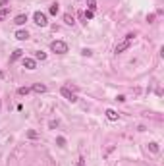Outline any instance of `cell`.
I'll use <instances>...</instances> for the list:
<instances>
[{
  "label": "cell",
  "mask_w": 164,
  "mask_h": 166,
  "mask_svg": "<svg viewBox=\"0 0 164 166\" xmlns=\"http://www.w3.org/2000/svg\"><path fill=\"white\" fill-rule=\"evenodd\" d=\"M133 37H135V35H131V33H129V35H127V37L124 39L122 43H118V45H116V48H114V52H116V54H120V52L127 50V48H129V46H131V41H133Z\"/></svg>",
  "instance_id": "obj_1"
},
{
  "label": "cell",
  "mask_w": 164,
  "mask_h": 166,
  "mask_svg": "<svg viewBox=\"0 0 164 166\" xmlns=\"http://www.w3.org/2000/svg\"><path fill=\"white\" fill-rule=\"evenodd\" d=\"M50 50L56 52V54H66L68 52V45L64 41H52L50 43Z\"/></svg>",
  "instance_id": "obj_2"
},
{
  "label": "cell",
  "mask_w": 164,
  "mask_h": 166,
  "mask_svg": "<svg viewBox=\"0 0 164 166\" xmlns=\"http://www.w3.org/2000/svg\"><path fill=\"white\" fill-rule=\"evenodd\" d=\"M33 19H35V23L41 25V27H47V25H48L47 14H42V12H35V14H33Z\"/></svg>",
  "instance_id": "obj_3"
},
{
  "label": "cell",
  "mask_w": 164,
  "mask_h": 166,
  "mask_svg": "<svg viewBox=\"0 0 164 166\" xmlns=\"http://www.w3.org/2000/svg\"><path fill=\"white\" fill-rule=\"evenodd\" d=\"M60 93H62V97H64L66 101H70V102H75V101H77L75 93H74V91H70L68 87H62V89H60Z\"/></svg>",
  "instance_id": "obj_4"
},
{
  "label": "cell",
  "mask_w": 164,
  "mask_h": 166,
  "mask_svg": "<svg viewBox=\"0 0 164 166\" xmlns=\"http://www.w3.org/2000/svg\"><path fill=\"white\" fill-rule=\"evenodd\" d=\"M23 68L25 70H35L37 68V62L33 60V58H23Z\"/></svg>",
  "instance_id": "obj_5"
},
{
  "label": "cell",
  "mask_w": 164,
  "mask_h": 166,
  "mask_svg": "<svg viewBox=\"0 0 164 166\" xmlns=\"http://www.w3.org/2000/svg\"><path fill=\"white\" fill-rule=\"evenodd\" d=\"M106 118H108V120H112V122H116L118 118H120V114H118L116 110H112V108H108V110H106Z\"/></svg>",
  "instance_id": "obj_6"
},
{
  "label": "cell",
  "mask_w": 164,
  "mask_h": 166,
  "mask_svg": "<svg viewBox=\"0 0 164 166\" xmlns=\"http://www.w3.org/2000/svg\"><path fill=\"white\" fill-rule=\"evenodd\" d=\"M25 21H27V14H19V16H16V18H14L16 25H23Z\"/></svg>",
  "instance_id": "obj_7"
},
{
  "label": "cell",
  "mask_w": 164,
  "mask_h": 166,
  "mask_svg": "<svg viewBox=\"0 0 164 166\" xmlns=\"http://www.w3.org/2000/svg\"><path fill=\"white\" fill-rule=\"evenodd\" d=\"M16 39H18V41H27V39H29V33L23 31V29H19V31L16 33Z\"/></svg>",
  "instance_id": "obj_8"
},
{
  "label": "cell",
  "mask_w": 164,
  "mask_h": 166,
  "mask_svg": "<svg viewBox=\"0 0 164 166\" xmlns=\"http://www.w3.org/2000/svg\"><path fill=\"white\" fill-rule=\"evenodd\" d=\"M33 91H35V93H45V91H47V85H42V83H35V85H33Z\"/></svg>",
  "instance_id": "obj_9"
},
{
  "label": "cell",
  "mask_w": 164,
  "mask_h": 166,
  "mask_svg": "<svg viewBox=\"0 0 164 166\" xmlns=\"http://www.w3.org/2000/svg\"><path fill=\"white\" fill-rule=\"evenodd\" d=\"M149 151H151V153H155V155H156V153L160 151L158 143H155V141H151V143H149Z\"/></svg>",
  "instance_id": "obj_10"
},
{
  "label": "cell",
  "mask_w": 164,
  "mask_h": 166,
  "mask_svg": "<svg viewBox=\"0 0 164 166\" xmlns=\"http://www.w3.org/2000/svg\"><path fill=\"white\" fill-rule=\"evenodd\" d=\"M64 21L68 23V25H74L75 19H74V16H71V14H64Z\"/></svg>",
  "instance_id": "obj_11"
},
{
  "label": "cell",
  "mask_w": 164,
  "mask_h": 166,
  "mask_svg": "<svg viewBox=\"0 0 164 166\" xmlns=\"http://www.w3.org/2000/svg\"><path fill=\"white\" fill-rule=\"evenodd\" d=\"M29 91H31L29 87H19L18 89V95H19V97H25V95H29Z\"/></svg>",
  "instance_id": "obj_12"
},
{
  "label": "cell",
  "mask_w": 164,
  "mask_h": 166,
  "mask_svg": "<svg viewBox=\"0 0 164 166\" xmlns=\"http://www.w3.org/2000/svg\"><path fill=\"white\" fill-rule=\"evenodd\" d=\"M21 54H23V50H14V54H12V58H10V60L16 62L18 58H21Z\"/></svg>",
  "instance_id": "obj_13"
},
{
  "label": "cell",
  "mask_w": 164,
  "mask_h": 166,
  "mask_svg": "<svg viewBox=\"0 0 164 166\" xmlns=\"http://www.w3.org/2000/svg\"><path fill=\"white\" fill-rule=\"evenodd\" d=\"M87 6H89L91 12H95V8H97V0H87Z\"/></svg>",
  "instance_id": "obj_14"
},
{
  "label": "cell",
  "mask_w": 164,
  "mask_h": 166,
  "mask_svg": "<svg viewBox=\"0 0 164 166\" xmlns=\"http://www.w3.org/2000/svg\"><path fill=\"white\" fill-rule=\"evenodd\" d=\"M35 58H37V60H47V54H45L42 50H39L37 54H35Z\"/></svg>",
  "instance_id": "obj_15"
},
{
  "label": "cell",
  "mask_w": 164,
  "mask_h": 166,
  "mask_svg": "<svg viewBox=\"0 0 164 166\" xmlns=\"http://www.w3.org/2000/svg\"><path fill=\"white\" fill-rule=\"evenodd\" d=\"M8 14H10V10L8 8H2V10H0V19H4Z\"/></svg>",
  "instance_id": "obj_16"
},
{
  "label": "cell",
  "mask_w": 164,
  "mask_h": 166,
  "mask_svg": "<svg viewBox=\"0 0 164 166\" xmlns=\"http://www.w3.org/2000/svg\"><path fill=\"white\" fill-rule=\"evenodd\" d=\"M83 18L85 19H93V12H91V10H85V12H83Z\"/></svg>",
  "instance_id": "obj_17"
},
{
  "label": "cell",
  "mask_w": 164,
  "mask_h": 166,
  "mask_svg": "<svg viewBox=\"0 0 164 166\" xmlns=\"http://www.w3.org/2000/svg\"><path fill=\"white\" fill-rule=\"evenodd\" d=\"M48 12H50L52 16H56V14H58V4H52V6H50V10H48Z\"/></svg>",
  "instance_id": "obj_18"
},
{
  "label": "cell",
  "mask_w": 164,
  "mask_h": 166,
  "mask_svg": "<svg viewBox=\"0 0 164 166\" xmlns=\"http://www.w3.org/2000/svg\"><path fill=\"white\" fill-rule=\"evenodd\" d=\"M27 137H29V139H37V137H39V133L31 129V131H27Z\"/></svg>",
  "instance_id": "obj_19"
},
{
  "label": "cell",
  "mask_w": 164,
  "mask_h": 166,
  "mask_svg": "<svg viewBox=\"0 0 164 166\" xmlns=\"http://www.w3.org/2000/svg\"><path fill=\"white\" fill-rule=\"evenodd\" d=\"M56 145H58V147H64V145H66V139L64 137H58L56 139Z\"/></svg>",
  "instance_id": "obj_20"
},
{
  "label": "cell",
  "mask_w": 164,
  "mask_h": 166,
  "mask_svg": "<svg viewBox=\"0 0 164 166\" xmlns=\"http://www.w3.org/2000/svg\"><path fill=\"white\" fill-rule=\"evenodd\" d=\"M81 54H83V56H91V54H93V52H91L89 48H83V50H81Z\"/></svg>",
  "instance_id": "obj_21"
},
{
  "label": "cell",
  "mask_w": 164,
  "mask_h": 166,
  "mask_svg": "<svg viewBox=\"0 0 164 166\" xmlns=\"http://www.w3.org/2000/svg\"><path fill=\"white\" fill-rule=\"evenodd\" d=\"M75 166H85V160L83 158H77V160H75Z\"/></svg>",
  "instance_id": "obj_22"
},
{
  "label": "cell",
  "mask_w": 164,
  "mask_h": 166,
  "mask_svg": "<svg viewBox=\"0 0 164 166\" xmlns=\"http://www.w3.org/2000/svg\"><path fill=\"white\" fill-rule=\"evenodd\" d=\"M10 4V0H0V8H6Z\"/></svg>",
  "instance_id": "obj_23"
},
{
  "label": "cell",
  "mask_w": 164,
  "mask_h": 166,
  "mask_svg": "<svg viewBox=\"0 0 164 166\" xmlns=\"http://www.w3.org/2000/svg\"><path fill=\"white\" fill-rule=\"evenodd\" d=\"M56 126H58V122H54V120H52L50 124H48V128H50V129H54V128H56Z\"/></svg>",
  "instance_id": "obj_24"
},
{
  "label": "cell",
  "mask_w": 164,
  "mask_h": 166,
  "mask_svg": "<svg viewBox=\"0 0 164 166\" xmlns=\"http://www.w3.org/2000/svg\"><path fill=\"white\" fill-rule=\"evenodd\" d=\"M2 77H4V72H2V70H0V79H2Z\"/></svg>",
  "instance_id": "obj_25"
}]
</instances>
